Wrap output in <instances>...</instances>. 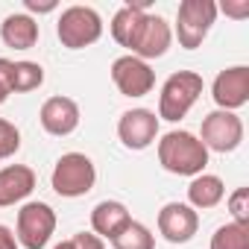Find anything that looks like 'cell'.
Masks as SVG:
<instances>
[{
  "label": "cell",
  "instance_id": "obj_1",
  "mask_svg": "<svg viewBox=\"0 0 249 249\" xmlns=\"http://www.w3.org/2000/svg\"><path fill=\"white\" fill-rule=\"evenodd\" d=\"M159 161L167 173L176 176H199L208 164V150L194 132L173 129L159 141Z\"/></svg>",
  "mask_w": 249,
  "mask_h": 249
},
{
  "label": "cell",
  "instance_id": "obj_2",
  "mask_svg": "<svg viewBox=\"0 0 249 249\" xmlns=\"http://www.w3.org/2000/svg\"><path fill=\"white\" fill-rule=\"evenodd\" d=\"M199 94H202V76L196 71H176L161 85L159 117L161 120H170V123H179L191 111V106L199 100Z\"/></svg>",
  "mask_w": 249,
  "mask_h": 249
},
{
  "label": "cell",
  "instance_id": "obj_3",
  "mask_svg": "<svg viewBox=\"0 0 249 249\" xmlns=\"http://www.w3.org/2000/svg\"><path fill=\"white\" fill-rule=\"evenodd\" d=\"M94 182H97V167L85 153H65L56 161L53 176H50L53 191L59 196H68V199L85 196L94 188Z\"/></svg>",
  "mask_w": 249,
  "mask_h": 249
},
{
  "label": "cell",
  "instance_id": "obj_4",
  "mask_svg": "<svg viewBox=\"0 0 249 249\" xmlns=\"http://www.w3.org/2000/svg\"><path fill=\"white\" fill-rule=\"evenodd\" d=\"M56 36H59L62 47H68V50L91 47L103 36V18L91 6H68L56 24Z\"/></svg>",
  "mask_w": 249,
  "mask_h": 249
},
{
  "label": "cell",
  "instance_id": "obj_5",
  "mask_svg": "<svg viewBox=\"0 0 249 249\" xmlns=\"http://www.w3.org/2000/svg\"><path fill=\"white\" fill-rule=\"evenodd\" d=\"M217 3L214 0H182L176 12V36L185 50H196L205 36L211 33L217 21Z\"/></svg>",
  "mask_w": 249,
  "mask_h": 249
},
{
  "label": "cell",
  "instance_id": "obj_6",
  "mask_svg": "<svg viewBox=\"0 0 249 249\" xmlns=\"http://www.w3.org/2000/svg\"><path fill=\"white\" fill-rule=\"evenodd\" d=\"M15 237L27 249H44L56 231V211L47 202H27L18 211V226Z\"/></svg>",
  "mask_w": 249,
  "mask_h": 249
},
{
  "label": "cell",
  "instance_id": "obj_7",
  "mask_svg": "<svg viewBox=\"0 0 249 249\" xmlns=\"http://www.w3.org/2000/svg\"><path fill=\"white\" fill-rule=\"evenodd\" d=\"M205 150L214 153H231L243 141V120L234 111H211L202 117V135H199Z\"/></svg>",
  "mask_w": 249,
  "mask_h": 249
},
{
  "label": "cell",
  "instance_id": "obj_8",
  "mask_svg": "<svg viewBox=\"0 0 249 249\" xmlns=\"http://www.w3.org/2000/svg\"><path fill=\"white\" fill-rule=\"evenodd\" d=\"M111 79L123 97H144L156 85V73L147 62L135 56H120L111 62Z\"/></svg>",
  "mask_w": 249,
  "mask_h": 249
},
{
  "label": "cell",
  "instance_id": "obj_9",
  "mask_svg": "<svg viewBox=\"0 0 249 249\" xmlns=\"http://www.w3.org/2000/svg\"><path fill=\"white\" fill-rule=\"evenodd\" d=\"M170 41H173L170 24H167L161 15H144L138 33H135V38H132V47H129L132 53H129V56H135V59H141V62L159 59V56L167 53Z\"/></svg>",
  "mask_w": 249,
  "mask_h": 249
},
{
  "label": "cell",
  "instance_id": "obj_10",
  "mask_svg": "<svg viewBox=\"0 0 249 249\" xmlns=\"http://www.w3.org/2000/svg\"><path fill=\"white\" fill-rule=\"evenodd\" d=\"M211 97L220 111H234V108L246 106L249 103V68L234 65V68L220 71L211 85Z\"/></svg>",
  "mask_w": 249,
  "mask_h": 249
},
{
  "label": "cell",
  "instance_id": "obj_11",
  "mask_svg": "<svg viewBox=\"0 0 249 249\" xmlns=\"http://www.w3.org/2000/svg\"><path fill=\"white\" fill-rule=\"evenodd\" d=\"M117 135L123 141V147L129 150H147L156 135H159V117L150 108H129L120 114L117 123Z\"/></svg>",
  "mask_w": 249,
  "mask_h": 249
},
{
  "label": "cell",
  "instance_id": "obj_12",
  "mask_svg": "<svg viewBox=\"0 0 249 249\" xmlns=\"http://www.w3.org/2000/svg\"><path fill=\"white\" fill-rule=\"evenodd\" d=\"M199 229V214L185 202H167L159 211V231L167 243H188Z\"/></svg>",
  "mask_w": 249,
  "mask_h": 249
},
{
  "label": "cell",
  "instance_id": "obj_13",
  "mask_svg": "<svg viewBox=\"0 0 249 249\" xmlns=\"http://www.w3.org/2000/svg\"><path fill=\"white\" fill-rule=\"evenodd\" d=\"M38 117H41L44 132H50L56 138H65L79 126V106L71 97H50V100H44Z\"/></svg>",
  "mask_w": 249,
  "mask_h": 249
},
{
  "label": "cell",
  "instance_id": "obj_14",
  "mask_svg": "<svg viewBox=\"0 0 249 249\" xmlns=\"http://www.w3.org/2000/svg\"><path fill=\"white\" fill-rule=\"evenodd\" d=\"M36 191V170L27 164H9L0 170V208H9Z\"/></svg>",
  "mask_w": 249,
  "mask_h": 249
},
{
  "label": "cell",
  "instance_id": "obj_15",
  "mask_svg": "<svg viewBox=\"0 0 249 249\" xmlns=\"http://www.w3.org/2000/svg\"><path fill=\"white\" fill-rule=\"evenodd\" d=\"M129 220H132L129 208L123 202H117V199H103L91 211V229H94V234L100 240H114Z\"/></svg>",
  "mask_w": 249,
  "mask_h": 249
},
{
  "label": "cell",
  "instance_id": "obj_16",
  "mask_svg": "<svg viewBox=\"0 0 249 249\" xmlns=\"http://www.w3.org/2000/svg\"><path fill=\"white\" fill-rule=\"evenodd\" d=\"M0 38H3V44L12 47V50H30L38 41V24L24 12L6 15V21L0 24Z\"/></svg>",
  "mask_w": 249,
  "mask_h": 249
},
{
  "label": "cell",
  "instance_id": "obj_17",
  "mask_svg": "<svg viewBox=\"0 0 249 249\" xmlns=\"http://www.w3.org/2000/svg\"><path fill=\"white\" fill-rule=\"evenodd\" d=\"M147 0H141V3H126V6H120L117 12H114V18H111V38L120 44V47H132V38H135V33H138V27H141V21H144V15H147Z\"/></svg>",
  "mask_w": 249,
  "mask_h": 249
},
{
  "label": "cell",
  "instance_id": "obj_18",
  "mask_svg": "<svg viewBox=\"0 0 249 249\" xmlns=\"http://www.w3.org/2000/svg\"><path fill=\"white\" fill-rule=\"evenodd\" d=\"M223 196H226V185H223L220 176L199 173V176H194V182L188 185V202H191L194 211H196V208H214V205L223 202Z\"/></svg>",
  "mask_w": 249,
  "mask_h": 249
},
{
  "label": "cell",
  "instance_id": "obj_19",
  "mask_svg": "<svg viewBox=\"0 0 249 249\" xmlns=\"http://www.w3.org/2000/svg\"><path fill=\"white\" fill-rule=\"evenodd\" d=\"M111 246L114 249H156V237H153V231L144 223L129 220L126 226H123V231L111 240Z\"/></svg>",
  "mask_w": 249,
  "mask_h": 249
},
{
  "label": "cell",
  "instance_id": "obj_20",
  "mask_svg": "<svg viewBox=\"0 0 249 249\" xmlns=\"http://www.w3.org/2000/svg\"><path fill=\"white\" fill-rule=\"evenodd\" d=\"M44 82V68L38 62H15L12 68V94L36 91Z\"/></svg>",
  "mask_w": 249,
  "mask_h": 249
},
{
  "label": "cell",
  "instance_id": "obj_21",
  "mask_svg": "<svg viewBox=\"0 0 249 249\" xmlns=\"http://www.w3.org/2000/svg\"><path fill=\"white\" fill-rule=\"evenodd\" d=\"M211 249H249V226L226 223L211 234Z\"/></svg>",
  "mask_w": 249,
  "mask_h": 249
},
{
  "label": "cell",
  "instance_id": "obj_22",
  "mask_svg": "<svg viewBox=\"0 0 249 249\" xmlns=\"http://www.w3.org/2000/svg\"><path fill=\"white\" fill-rule=\"evenodd\" d=\"M18 150H21V132H18V126L0 117V161L15 156Z\"/></svg>",
  "mask_w": 249,
  "mask_h": 249
},
{
  "label": "cell",
  "instance_id": "obj_23",
  "mask_svg": "<svg viewBox=\"0 0 249 249\" xmlns=\"http://www.w3.org/2000/svg\"><path fill=\"white\" fill-rule=\"evenodd\" d=\"M229 211H231V223H240V226H249V188H237L231 196H229Z\"/></svg>",
  "mask_w": 249,
  "mask_h": 249
},
{
  "label": "cell",
  "instance_id": "obj_24",
  "mask_svg": "<svg viewBox=\"0 0 249 249\" xmlns=\"http://www.w3.org/2000/svg\"><path fill=\"white\" fill-rule=\"evenodd\" d=\"M12 68H15V62L0 56V106H3L9 100V94H12Z\"/></svg>",
  "mask_w": 249,
  "mask_h": 249
},
{
  "label": "cell",
  "instance_id": "obj_25",
  "mask_svg": "<svg viewBox=\"0 0 249 249\" xmlns=\"http://www.w3.org/2000/svg\"><path fill=\"white\" fill-rule=\"evenodd\" d=\"M71 243H73V249H106V243L91 231H76L71 237Z\"/></svg>",
  "mask_w": 249,
  "mask_h": 249
},
{
  "label": "cell",
  "instance_id": "obj_26",
  "mask_svg": "<svg viewBox=\"0 0 249 249\" xmlns=\"http://www.w3.org/2000/svg\"><path fill=\"white\" fill-rule=\"evenodd\" d=\"M223 12L240 21V18H246V15H249V0H240V3H223Z\"/></svg>",
  "mask_w": 249,
  "mask_h": 249
},
{
  "label": "cell",
  "instance_id": "obj_27",
  "mask_svg": "<svg viewBox=\"0 0 249 249\" xmlns=\"http://www.w3.org/2000/svg\"><path fill=\"white\" fill-rule=\"evenodd\" d=\"M0 249H18V237L9 226H0Z\"/></svg>",
  "mask_w": 249,
  "mask_h": 249
},
{
  "label": "cell",
  "instance_id": "obj_28",
  "mask_svg": "<svg viewBox=\"0 0 249 249\" xmlns=\"http://www.w3.org/2000/svg\"><path fill=\"white\" fill-rule=\"evenodd\" d=\"M24 6H27L30 12H53V9H56L53 0H47V3H38V0H24Z\"/></svg>",
  "mask_w": 249,
  "mask_h": 249
},
{
  "label": "cell",
  "instance_id": "obj_29",
  "mask_svg": "<svg viewBox=\"0 0 249 249\" xmlns=\"http://www.w3.org/2000/svg\"><path fill=\"white\" fill-rule=\"evenodd\" d=\"M53 249H73V243H71V240H62V243H56Z\"/></svg>",
  "mask_w": 249,
  "mask_h": 249
}]
</instances>
